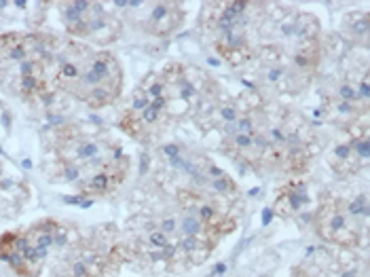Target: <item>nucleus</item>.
I'll list each match as a JSON object with an SVG mask.
<instances>
[{
    "instance_id": "1",
    "label": "nucleus",
    "mask_w": 370,
    "mask_h": 277,
    "mask_svg": "<svg viewBox=\"0 0 370 277\" xmlns=\"http://www.w3.org/2000/svg\"><path fill=\"white\" fill-rule=\"evenodd\" d=\"M51 87L64 91L89 108H106L121 98L123 66L115 53L85 43L62 41L47 59Z\"/></svg>"
},
{
    "instance_id": "2",
    "label": "nucleus",
    "mask_w": 370,
    "mask_h": 277,
    "mask_svg": "<svg viewBox=\"0 0 370 277\" xmlns=\"http://www.w3.org/2000/svg\"><path fill=\"white\" fill-rule=\"evenodd\" d=\"M315 233L322 241L343 250H351L362 241L366 231V218L353 214L349 199L326 193L313 214Z\"/></svg>"
},
{
    "instance_id": "3",
    "label": "nucleus",
    "mask_w": 370,
    "mask_h": 277,
    "mask_svg": "<svg viewBox=\"0 0 370 277\" xmlns=\"http://www.w3.org/2000/svg\"><path fill=\"white\" fill-rule=\"evenodd\" d=\"M64 28L70 36L87 38L98 45L115 43L121 34V22L111 15L102 3L91 0H64L57 3Z\"/></svg>"
},
{
    "instance_id": "4",
    "label": "nucleus",
    "mask_w": 370,
    "mask_h": 277,
    "mask_svg": "<svg viewBox=\"0 0 370 277\" xmlns=\"http://www.w3.org/2000/svg\"><path fill=\"white\" fill-rule=\"evenodd\" d=\"M115 241H106L98 231L89 241L78 239L55 264V277H102L108 275V250Z\"/></svg>"
},
{
    "instance_id": "5",
    "label": "nucleus",
    "mask_w": 370,
    "mask_h": 277,
    "mask_svg": "<svg viewBox=\"0 0 370 277\" xmlns=\"http://www.w3.org/2000/svg\"><path fill=\"white\" fill-rule=\"evenodd\" d=\"M0 83H3V87L9 94L26 102H38L49 98L51 94L47 62L36 57L24 59L13 66H3L0 68Z\"/></svg>"
},
{
    "instance_id": "6",
    "label": "nucleus",
    "mask_w": 370,
    "mask_h": 277,
    "mask_svg": "<svg viewBox=\"0 0 370 277\" xmlns=\"http://www.w3.org/2000/svg\"><path fill=\"white\" fill-rule=\"evenodd\" d=\"M129 169H131V161H129L127 155H123V157L115 159L113 163H108L106 167H102L100 171L91 173L89 178L78 182L76 191L83 197H89V199L113 195L115 191H119V187L127 180Z\"/></svg>"
},
{
    "instance_id": "7",
    "label": "nucleus",
    "mask_w": 370,
    "mask_h": 277,
    "mask_svg": "<svg viewBox=\"0 0 370 277\" xmlns=\"http://www.w3.org/2000/svg\"><path fill=\"white\" fill-rule=\"evenodd\" d=\"M187 20V11H184L182 3H152L144 15V20L138 24L146 34L157 36V38H167L173 32L180 30V26Z\"/></svg>"
},
{
    "instance_id": "8",
    "label": "nucleus",
    "mask_w": 370,
    "mask_h": 277,
    "mask_svg": "<svg viewBox=\"0 0 370 277\" xmlns=\"http://www.w3.org/2000/svg\"><path fill=\"white\" fill-rule=\"evenodd\" d=\"M307 206H309L307 187L299 180H292L286 184V187L277 191V197L273 201V214L288 220V218H297L299 214H303V210H307Z\"/></svg>"
},
{
    "instance_id": "9",
    "label": "nucleus",
    "mask_w": 370,
    "mask_h": 277,
    "mask_svg": "<svg viewBox=\"0 0 370 277\" xmlns=\"http://www.w3.org/2000/svg\"><path fill=\"white\" fill-rule=\"evenodd\" d=\"M328 165L330 169L341 178V180H349L355 178L360 173L362 167H366V163L362 161V157L357 155V150L353 148L351 140L347 142H336L330 152H328Z\"/></svg>"
},
{
    "instance_id": "10",
    "label": "nucleus",
    "mask_w": 370,
    "mask_h": 277,
    "mask_svg": "<svg viewBox=\"0 0 370 277\" xmlns=\"http://www.w3.org/2000/svg\"><path fill=\"white\" fill-rule=\"evenodd\" d=\"M368 13L366 11H351L343 17V36L349 43L368 47Z\"/></svg>"
},
{
    "instance_id": "11",
    "label": "nucleus",
    "mask_w": 370,
    "mask_h": 277,
    "mask_svg": "<svg viewBox=\"0 0 370 277\" xmlns=\"http://www.w3.org/2000/svg\"><path fill=\"white\" fill-rule=\"evenodd\" d=\"M119 127H121L129 138H134L136 142L148 144V142L152 140L150 134H148V129H146V125L142 123L140 115H138L136 111H131V108H127V111L119 117Z\"/></svg>"
},
{
    "instance_id": "12",
    "label": "nucleus",
    "mask_w": 370,
    "mask_h": 277,
    "mask_svg": "<svg viewBox=\"0 0 370 277\" xmlns=\"http://www.w3.org/2000/svg\"><path fill=\"white\" fill-rule=\"evenodd\" d=\"M20 241H22V231H7L0 235V260L9 262L17 254Z\"/></svg>"
}]
</instances>
